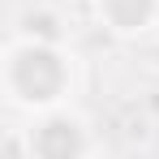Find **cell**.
Wrapping results in <instances>:
<instances>
[{
    "instance_id": "6da1fadb",
    "label": "cell",
    "mask_w": 159,
    "mask_h": 159,
    "mask_svg": "<svg viewBox=\"0 0 159 159\" xmlns=\"http://www.w3.org/2000/svg\"><path fill=\"white\" fill-rule=\"evenodd\" d=\"M0 95L17 116L52 112L78 95V56L69 43L9 34L0 56Z\"/></svg>"
},
{
    "instance_id": "5b68a950",
    "label": "cell",
    "mask_w": 159,
    "mask_h": 159,
    "mask_svg": "<svg viewBox=\"0 0 159 159\" xmlns=\"http://www.w3.org/2000/svg\"><path fill=\"white\" fill-rule=\"evenodd\" d=\"M95 159H112V155H107V151H103V155H95Z\"/></svg>"
},
{
    "instance_id": "277c9868",
    "label": "cell",
    "mask_w": 159,
    "mask_h": 159,
    "mask_svg": "<svg viewBox=\"0 0 159 159\" xmlns=\"http://www.w3.org/2000/svg\"><path fill=\"white\" fill-rule=\"evenodd\" d=\"M13 34H22V39H43V43H69L65 17L56 13L52 4H30V9H22L17 22H13Z\"/></svg>"
},
{
    "instance_id": "7a4b0ae2",
    "label": "cell",
    "mask_w": 159,
    "mask_h": 159,
    "mask_svg": "<svg viewBox=\"0 0 159 159\" xmlns=\"http://www.w3.org/2000/svg\"><path fill=\"white\" fill-rule=\"evenodd\" d=\"M13 133H17L22 159H95V155H103L95 120L78 103H60L52 112H34Z\"/></svg>"
},
{
    "instance_id": "3957f363",
    "label": "cell",
    "mask_w": 159,
    "mask_h": 159,
    "mask_svg": "<svg viewBox=\"0 0 159 159\" xmlns=\"http://www.w3.org/2000/svg\"><path fill=\"white\" fill-rule=\"evenodd\" d=\"M90 17L99 22L103 34L112 39H146L159 30V0H86Z\"/></svg>"
}]
</instances>
